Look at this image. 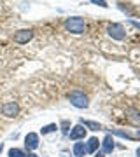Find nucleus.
<instances>
[{"mask_svg": "<svg viewBox=\"0 0 140 157\" xmlns=\"http://www.w3.org/2000/svg\"><path fill=\"white\" fill-rule=\"evenodd\" d=\"M137 157H140V148H137Z\"/></svg>", "mask_w": 140, "mask_h": 157, "instance_id": "5701e85b", "label": "nucleus"}, {"mask_svg": "<svg viewBox=\"0 0 140 157\" xmlns=\"http://www.w3.org/2000/svg\"><path fill=\"white\" fill-rule=\"evenodd\" d=\"M18 113H19L18 103H14V101H7V103L2 105V115H6V117H16Z\"/></svg>", "mask_w": 140, "mask_h": 157, "instance_id": "39448f33", "label": "nucleus"}, {"mask_svg": "<svg viewBox=\"0 0 140 157\" xmlns=\"http://www.w3.org/2000/svg\"><path fill=\"white\" fill-rule=\"evenodd\" d=\"M56 129H58L56 124H47V126H44V128L40 129V133H42V135H49V133H53V131H56Z\"/></svg>", "mask_w": 140, "mask_h": 157, "instance_id": "ddd939ff", "label": "nucleus"}, {"mask_svg": "<svg viewBox=\"0 0 140 157\" xmlns=\"http://www.w3.org/2000/svg\"><path fill=\"white\" fill-rule=\"evenodd\" d=\"M112 133H114V135L123 136V138H128V140H131V138H133V136L130 135V133H124V131H119V129H112Z\"/></svg>", "mask_w": 140, "mask_h": 157, "instance_id": "2eb2a0df", "label": "nucleus"}, {"mask_svg": "<svg viewBox=\"0 0 140 157\" xmlns=\"http://www.w3.org/2000/svg\"><path fill=\"white\" fill-rule=\"evenodd\" d=\"M2 150H4V143H0V154H2Z\"/></svg>", "mask_w": 140, "mask_h": 157, "instance_id": "412c9836", "label": "nucleus"}, {"mask_svg": "<svg viewBox=\"0 0 140 157\" xmlns=\"http://www.w3.org/2000/svg\"><path fill=\"white\" fill-rule=\"evenodd\" d=\"M62 126H63V133H67V128H68V122H67V121H63V122H62Z\"/></svg>", "mask_w": 140, "mask_h": 157, "instance_id": "6ab92c4d", "label": "nucleus"}, {"mask_svg": "<svg viewBox=\"0 0 140 157\" xmlns=\"http://www.w3.org/2000/svg\"><path fill=\"white\" fill-rule=\"evenodd\" d=\"M98 145H100V141H98V138H90L88 140V145H86V150H88V154H95L96 148H98Z\"/></svg>", "mask_w": 140, "mask_h": 157, "instance_id": "9d476101", "label": "nucleus"}, {"mask_svg": "<svg viewBox=\"0 0 140 157\" xmlns=\"http://www.w3.org/2000/svg\"><path fill=\"white\" fill-rule=\"evenodd\" d=\"M128 121L131 126H140V112L135 110V108H130L128 110Z\"/></svg>", "mask_w": 140, "mask_h": 157, "instance_id": "1a4fd4ad", "label": "nucleus"}, {"mask_svg": "<svg viewBox=\"0 0 140 157\" xmlns=\"http://www.w3.org/2000/svg\"><path fill=\"white\" fill-rule=\"evenodd\" d=\"M68 136H70V140H74V141L84 140V136H86V129H84L82 124H77V126H74L72 128V131L68 133Z\"/></svg>", "mask_w": 140, "mask_h": 157, "instance_id": "0eeeda50", "label": "nucleus"}, {"mask_svg": "<svg viewBox=\"0 0 140 157\" xmlns=\"http://www.w3.org/2000/svg\"><path fill=\"white\" fill-rule=\"evenodd\" d=\"M68 100H70V103L75 108H88V105H90L88 96L84 94V93H81V91H72L68 94Z\"/></svg>", "mask_w": 140, "mask_h": 157, "instance_id": "f03ea898", "label": "nucleus"}, {"mask_svg": "<svg viewBox=\"0 0 140 157\" xmlns=\"http://www.w3.org/2000/svg\"><path fill=\"white\" fill-rule=\"evenodd\" d=\"M107 32H109V35H110L114 40H124V37H126L124 26L123 25H119V23H112V25H109Z\"/></svg>", "mask_w": 140, "mask_h": 157, "instance_id": "20e7f679", "label": "nucleus"}, {"mask_svg": "<svg viewBox=\"0 0 140 157\" xmlns=\"http://www.w3.org/2000/svg\"><path fill=\"white\" fill-rule=\"evenodd\" d=\"M138 136H140V129H138Z\"/></svg>", "mask_w": 140, "mask_h": 157, "instance_id": "b1692460", "label": "nucleus"}, {"mask_svg": "<svg viewBox=\"0 0 140 157\" xmlns=\"http://www.w3.org/2000/svg\"><path fill=\"white\" fill-rule=\"evenodd\" d=\"M9 157H26V154L21 148H11L9 150Z\"/></svg>", "mask_w": 140, "mask_h": 157, "instance_id": "4468645a", "label": "nucleus"}, {"mask_svg": "<svg viewBox=\"0 0 140 157\" xmlns=\"http://www.w3.org/2000/svg\"><path fill=\"white\" fill-rule=\"evenodd\" d=\"M74 154H75L77 157H84L86 154H88V150H86V145H84V143H81V141L74 143Z\"/></svg>", "mask_w": 140, "mask_h": 157, "instance_id": "9b49d317", "label": "nucleus"}, {"mask_svg": "<svg viewBox=\"0 0 140 157\" xmlns=\"http://www.w3.org/2000/svg\"><path fill=\"white\" fill-rule=\"evenodd\" d=\"M14 42L16 44H19V45H23V44H28L30 40L34 39V32L30 28H23V30H18L16 33H14Z\"/></svg>", "mask_w": 140, "mask_h": 157, "instance_id": "7ed1b4c3", "label": "nucleus"}, {"mask_svg": "<svg viewBox=\"0 0 140 157\" xmlns=\"http://www.w3.org/2000/svg\"><path fill=\"white\" fill-rule=\"evenodd\" d=\"M65 30L70 32V33H75V35L84 33V30H86V21L79 16H72L65 21Z\"/></svg>", "mask_w": 140, "mask_h": 157, "instance_id": "f257e3e1", "label": "nucleus"}, {"mask_svg": "<svg viewBox=\"0 0 140 157\" xmlns=\"http://www.w3.org/2000/svg\"><path fill=\"white\" fill-rule=\"evenodd\" d=\"M25 147L28 150H37L39 148V135L37 133H28L25 136Z\"/></svg>", "mask_w": 140, "mask_h": 157, "instance_id": "423d86ee", "label": "nucleus"}, {"mask_svg": "<svg viewBox=\"0 0 140 157\" xmlns=\"http://www.w3.org/2000/svg\"><path fill=\"white\" fill-rule=\"evenodd\" d=\"M130 23H131V25H133V26H135L137 30H140V23H138V21H133V19H131Z\"/></svg>", "mask_w": 140, "mask_h": 157, "instance_id": "a211bd4d", "label": "nucleus"}, {"mask_svg": "<svg viewBox=\"0 0 140 157\" xmlns=\"http://www.w3.org/2000/svg\"><path fill=\"white\" fill-rule=\"evenodd\" d=\"M95 6H100V7H109V4H107L105 0H91Z\"/></svg>", "mask_w": 140, "mask_h": 157, "instance_id": "dca6fc26", "label": "nucleus"}, {"mask_svg": "<svg viewBox=\"0 0 140 157\" xmlns=\"http://www.w3.org/2000/svg\"><path fill=\"white\" fill-rule=\"evenodd\" d=\"M58 157H72V154H70V152H68V150H62V152H60V155H58Z\"/></svg>", "mask_w": 140, "mask_h": 157, "instance_id": "f3484780", "label": "nucleus"}, {"mask_svg": "<svg viewBox=\"0 0 140 157\" xmlns=\"http://www.w3.org/2000/svg\"><path fill=\"white\" fill-rule=\"evenodd\" d=\"M81 124H82L84 128L91 129V131H100V129H102L100 124H98V122H93V121H81Z\"/></svg>", "mask_w": 140, "mask_h": 157, "instance_id": "f8f14e48", "label": "nucleus"}, {"mask_svg": "<svg viewBox=\"0 0 140 157\" xmlns=\"http://www.w3.org/2000/svg\"><path fill=\"white\" fill-rule=\"evenodd\" d=\"M103 155H105L103 152H95V157H103Z\"/></svg>", "mask_w": 140, "mask_h": 157, "instance_id": "aec40b11", "label": "nucleus"}, {"mask_svg": "<svg viewBox=\"0 0 140 157\" xmlns=\"http://www.w3.org/2000/svg\"><path fill=\"white\" fill-rule=\"evenodd\" d=\"M26 157H39V155H35V154H28Z\"/></svg>", "mask_w": 140, "mask_h": 157, "instance_id": "4be33fe9", "label": "nucleus"}, {"mask_svg": "<svg viewBox=\"0 0 140 157\" xmlns=\"http://www.w3.org/2000/svg\"><path fill=\"white\" fill-rule=\"evenodd\" d=\"M112 150H114V140H112L110 135H107L103 138V143H102V152L103 154H112Z\"/></svg>", "mask_w": 140, "mask_h": 157, "instance_id": "6e6552de", "label": "nucleus"}]
</instances>
